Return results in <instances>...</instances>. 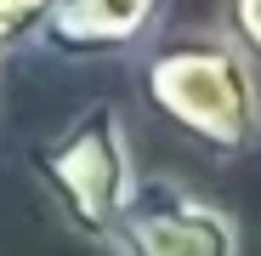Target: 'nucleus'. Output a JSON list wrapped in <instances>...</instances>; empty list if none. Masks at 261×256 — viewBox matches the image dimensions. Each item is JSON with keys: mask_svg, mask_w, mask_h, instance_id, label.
<instances>
[{"mask_svg": "<svg viewBox=\"0 0 261 256\" xmlns=\"http://www.w3.org/2000/svg\"><path fill=\"white\" fill-rule=\"evenodd\" d=\"M142 91L153 114L210 154H250L261 143V85L227 34L159 40L142 63Z\"/></svg>", "mask_w": 261, "mask_h": 256, "instance_id": "nucleus-1", "label": "nucleus"}, {"mask_svg": "<svg viewBox=\"0 0 261 256\" xmlns=\"http://www.w3.org/2000/svg\"><path fill=\"white\" fill-rule=\"evenodd\" d=\"M159 6L165 0H57L40 29V46H51L57 57L130 52L159 23Z\"/></svg>", "mask_w": 261, "mask_h": 256, "instance_id": "nucleus-4", "label": "nucleus"}, {"mask_svg": "<svg viewBox=\"0 0 261 256\" xmlns=\"http://www.w3.org/2000/svg\"><path fill=\"white\" fill-rule=\"evenodd\" d=\"M29 171L46 188L57 222L85 245H102L114 234L119 211L130 205V194L142 182L130 125L114 103H85L63 131L40 137L29 148Z\"/></svg>", "mask_w": 261, "mask_h": 256, "instance_id": "nucleus-2", "label": "nucleus"}, {"mask_svg": "<svg viewBox=\"0 0 261 256\" xmlns=\"http://www.w3.org/2000/svg\"><path fill=\"white\" fill-rule=\"evenodd\" d=\"M102 245L114 256H244L233 211L176 177H142Z\"/></svg>", "mask_w": 261, "mask_h": 256, "instance_id": "nucleus-3", "label": "nucleus"}, {"mask_svg": "<svg viewBox=\"0 0 261 256\" xmlns=\"http://www.w3.org/2000/svg\"><path fill=\"white\" fill-rule=\"evenodd\" d=\"M227 40L250 63H261V0H227Z\"/></svg>", "mask_w": 261, "mask_h": 256, "instance_id": "nucleus-6", "label": "nucleus"}, {"mask_svg": "<svg viewBox=\"0 0 261 256\" xmlns=\"http://www.w3.org/2000/svg\"><path fill=\"white\" fill-rule=\"evenodd\" d=\"M57 0H0V40L6 46H23V40H40Z\"/></svg>", "mask_w": 261, "mask_h": 256, "instance_id": "nucleus-5", "label": "nucleus"}, {"mask_svg": "<svg viewBox=\"0 0 261 256\" xmlns=\"http://www.w3.org/2000/svg\"><path fill=\"white\" fill-rule=\"evenodd\" d=\"M6 57H12V46H6V40H0V74H6Z\"/></svg>", "mask_w": 261, "mask_h": 256, "instance_id": "nucleus-7", "label": "nucleus"}]
</instances>
